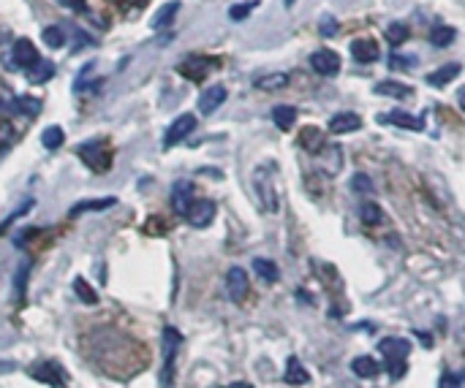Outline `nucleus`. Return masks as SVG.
<instances>
[{
	"label": "nucleus",
	"instance_id": "f8f14e48",
	"mask_svg": "<svg viewBox=\"0 0 465 388\" xmlns=\"http://www.w3.org/2000/svg\"><path fill=\"white\" fill-rule=\"evenodd\" d=\"M226 98H229V92H226L224 85L207 87V90L201 92V98H199V112H201V114H212L218 106H224Z\"/></svg>",
	"mask_w": 465,
	"mask_h": 388
},
{
	"label": "nucleus",
	"instance_id": "39448f33",
	"mask_svg": "<svg viewBox=\"0 0 465 388\" xmlns=\"http://www.w3.org/2000/svg\"><path fill=\"white\" fill-rule=\"evenodd\" d=\"M193 130H196V117H193V114H180V117L166 128V133H164V147L169 150V147L180 144V141H186Z\"/></svg>",
	"mask_w": 465,
	"mask_h": 388
},
{
	"label": "nucleus",
	"instance_id": "9b49d317",
	"mask_svg": "<svg viewBox=\"0 0 465 388\" xmlns=\"http://www.w3.org/2000/svg\"><path fill=\"white\" fill-rule=\"evenodd\" d=\"M212 65H215L212 60H204V57H188V60H183V63L177 65V71H180L186 79H190V82H201Z\"/></svg>",
	"mask_w": 465,
	"mask_h": 388
},
{
	"label": "nucleus",
	"instance_id": "72a5a7b5",
	"mask_svg": "<svg viewBox=\"0 0 465 388\" xmlns=\"http://www.w3.org/2000/svg\"><path fill=\"white\" fill-rule=\"evenodd\" d=\"M362 220H365L368 225H378V223L384 220L381 207H375V204H365V207H362Z\"/></svg>",
	"mask_w": 465,
	"mask_h": 388
},
{
	"label": "nucleus",
	"instance_id": "a211bd4d",
	"mask_svg": "<svg viewBox=\"0 0 465 388\" xmlns=\"http://www.w3.org/2000/svg\"><path fill=\"white\" fill-rule=\"evenodd\" d=\"M283 380L288 383V386H305L308 380H310V375L305 372V367H302V361L299 358H288V364H286V372H283Z\"/></svg>",
	"mask_w": 465,
	"mask_h": 388
},
{
	"label": "nucleus",
	"instance_id": "e433bc0d",
	"mask_svg": "<svg viewBox=\"0 0 465 388\" xmlns=\"http://www.w3.org/2000/svg\"><path fill=\"white\" fill-rule=\"evenodd\" d=\"M30 207H33V201H25V204H22V207H19V210H17L14 215H11V217H6V223L0 225V234H3V231H8V225H11V223H14L17 217H22V215H25V212H28Z\"/></svg>",
	"mask_w": 465,
	"mask_h": 388
},
{
	"label": "nucleus",
	"instance_id": "cd10ccee",
	"mask_svg": "<svg viewBox=\"0 0 465 388\" xmlns=\"http://www.w3.org/2000/svg\"><path fill=\"white\" fill-rule=\"evenodd\" d=\"M378 95H392V98H411V87L408 85H400V82H381L375 87Z\"/></svg>",
	"mask_w": 465,
	"mask_h": 388
},
{
	"label": "nucleus",
	"instance_id": "2f4dec72",
	"mask_svg": "<svg viewBox=\"0 0 465 388\" xmlns=\"http://www.w3.org/2000/svg\"><path fill=\"white\" fill-rule=\"evenodd\" d=\"M63 139H66V133H63V128H57V125H49V128H44V133H41V144H44L47 150H57V147L63 144Z\"/></svg>",
	"mask_w": 465,
	"mask_h": 388
},
{
	"label": "nucleus",
	"instance_id": "58836bf2",
	"mask_svg": "<svg viewBox=\"0 0 465 388\" xmlns=\"http://www.w3.org/2000/svg\"><path fill=\"white\" fill-rule=\"evenodd\" d=\"M321 33H324V36H335V33H337V22L326 17L324 22H321Z\"/></svg>",
	"mask_w": 465,
	"mask_h": 388
},
{
	"label": "nucleus",
	"instance_id": "f3484780",
	"mask_svg": "<svg viewBox=\"0 0 465 388\" xmlns=\"http://www.w3.org/2000/svg\"><path fill=\"white\" fill-rule=\"evenodd\" d=\"M177 11H180V0H172V3L161 6V8L155 11V17H152V30H166V28L175 22Z\"/></svg>",
	"mask_w": 465,
	"mask_h": 388
},
{
	"label": "nucleus",
	"instance_id": "4468645a",
	"mask_svg": "<svg viewBox=\"0 0 465 388\" xmlns=\"http://www.w3.org/2000/svg\"><path fill=\"white\" fill-rule=\"evenodd\" d=\"M362 128V117L354 114V112H340L329 120V130L332 133H354V130Z\"/></svg>",
	"mask_w": 465,
	"mask_h": 388
},
{
	"label": "nucleus",
	"instance_id": "2eb2a0df",
	"mask_svg": "<svg viewBox=\"0 0 465 388\" xmlns=\"http://www.w3.org/2000/svg\"><path fill=\"white\" fill-rule=\"evenodd\" d=\"M351 54L359 63H373V60H378L381 49H378V43L373 41V39H357V41L351 43Z\"/></svg>",
	"mask_w": 465,
	"mask_h": 388
},
{
	"label": "nucleus",
	"instance_id": "c03bdc74",
	"mask_svg": "<svg viewBox=\"0 0 465 388\" xmlns=\"http://www.w3.org/2000/svg\"><path fill=\"white\" fill-rule=\"evenodd\" d=\"M229 388H253V386H250V383H232Z\"/></svg>",
	"mask_w": 465,
	"mask_h": 388
},
{
	"label": "nucleus",
	"instance_id": "79ce46f5",
	"mask_svg": "<svg viewBox=\"0 0 465 388\" xmlns=\"http://www.w3.org/2000/svg\"><path fill=\"white\" fill-rule=\"evenodd\" d=\"M406 63H414V57H397V54L392 57V68H403ZM406 68H408V65H406Z\"/></svg>",
	"mask_w": 465,
	"mask_h": 388
},
{
	"label": "nucleus",
	"instance_id": "4be33fe9",
	"mask_svg": "<svg viewBox=\"0 0 465 388\" xmlns=\"http://www.w3.org/2000/svg\"><path fill=\"white\" fill-rule=\"evenodd\" d=\"M25 74H28V82H30V85H44V82H49V79L55 76V65L47 63V60H44V63L39 60V63L30 65Z\"/></svg>",
	"mask_w": 465,
	"mask_h": 388
},
{
	"label": "nucleus",
	"instance_id": "f03ea898",
	"mask_svg": "<svg viewBox=\"0 0 465 388\" xmlns=\"http://www.w3.org/2000/svg\"><path fill=\"white\" fill-rule=\"evenodd\" d=\"M180 331L175 326H166L164 329V337H161V347H164V367H161V386L172 388L175 383V358H177V350H180Z\"/></svg>",
	"mask_w": 465,
	"mask_h": 388
},
{
	"label": "nucleus",
	"instance_id": "f704fd0d",
	"mask_svg": "<svg viewBox=\"0 0 465 388\" xmlns=\"http://www.w3.org/2000/svg\"><path fill=\"white\" fill-rule=\"evenodd\" d=\"M253 8H256V0H250V3H242V6H232V8H229V17H232L234 22H242V19H245V17H248Z\"/></svg>",
	"mask_w": 465,
	"mask_h": 388
},
{
	"label": "nucleus",
	"instance_id": "0eeeda50",
	"mask_svg": "<svg viewBox=\"0 0 465 388\" xmlns=\"http://www.w3.org/2000/svg\"><path fill=\"white\" fill-rule=\"evenodd\" d=\"M310 68L321 76H335L340 71V54L332 49H319L310 54Z\"/></svg>",
	"mask_w": 465,
	"mask_h": 388
},
{
	"label": "nucleus",
	"instance_id": "c756f323",
	"mask_svg": "<svg viewBox=\"0 0 465 388\" xmlns=\"http://www.w3.org/2000/svg\"><path fill=\"white\" fill-rule=\"evenodd\" d=\"M74 291H77V296H79L85 304H90V307L98 304V294H95L93 285H88L85 277H77V280H74Z\"/></svg>",
	"mask_w": 465,
	"mask_h": 388
},
{
	"label": "nucleus",
	"instance_id": "423d86ee",
	"mask_svg": "<svg viewBox=\"0 0 465 388\" xmlns=\"http://www.w3.org/2000/svg\"><path fill=\"white\" fill-rule=\"evenodd\" d=\"M218 212V207H215V201H210V198H196L193 204H190V210H188V223L190 225H196V228H207L210 223H212V217Z\"/></svg>",
	"mask_w": 465,
	"mask_h": 388
},
{
	"label": "nucleus",
	"instance_id": "a878e982",
	"mask_svg": "<svg viewBox=\"0 0 465 388\" xmlns=\"http://www.w3.org/2000/svg\"><path fill=\"white\" fill-rule=\"evenodd\" d=\"M253 272H256L264 283H278V277H280L278 266H275L270 258H256L253 261Z\"/></svg>",
	"mask_w": 465,
	"mask_h": 388
},
{
	"label": "nucleus",
	"instance_id": "ddd939ff",
	"mask_svg": "<svg viewBox=\"0 0 465 388\" xmlns=\"http://www.w3.org/2000/svg\"><path fill=\"white\" fill-rule=\"evenodd\" d=\"M39 60H41V57H39V49L28 41V39H22V41L14 43V63H17V65H22V68L28 71V68L36 65Z\"/></svg>",
	"mask_w": 465,
	"mask_h": 388
},
{
	"label": "nucleus",
	"instance_id": "6ab92c4d",
	"mask_svg": "<svg viewBox=\"0 0 465 388\" xmlns=\"http://www.w3.org/2000/svg\"><path fill=\"white\" fill-rule=\"evenodd\" d=\"M457 76H460V65H457V63H446V65H441L438 71H433V74L427 76V85L446 87L452 79H457Z\"/></svg>",
	"mask_w": 465,
	"mask_h": 388
},
{
	"label": "nucleus",
	"instance_id": "aec40b11",
	"mask_svg": "<svg viewBox=\"0 0 465 388\" xmlns=\"http://www.w3.org/2000/svg\"><path fill=\"white\" fill-rule=\"evenodd\" d=\"M44 109V103L39 98H30V95H19L11 101V112L14 114H25V117H36L39 112Z\"/></svg>",
	"mask_w": 465,
	"mask_h": 388
},
{
	"label": "nucleus",
	"instance_id": "bb28decb",
	"mask_svg": "<svg viewBox=\"0 0 465 388\" xmlns=\"http://www.w3.org/2000/svg\"><path fill=\"white\" fill-rule=\"evenodd\" d=\"M455 28H449V25H435L433 30H430V43L433 46H438V49H444V46H449V43L455 41Z\"/></svg>",
	"mask_w": 465,
	"mask_h": 388
},
{
	"label": "nucleus",
	"instance_id": "393cba45",
	"mask_svg": "<svg viewBox=\"0 0 465 388\" xmlns=\"http://www.w3.org/2000/svg\"><path fill=\"white\" fill-rule=\"evenodd\" d=\"M351 369H354V375H359V378H375L378 369H381V364H378L375 358H370V356H359V358H354Z\"/></svg>",
	"mask_w": 465,
	"mask_h": 388
},
{
	"label": "nucleus",
	"instance_id": "dca6fc26",
	"mask_svg": "<svg viewBox=\"0 0 465 388\" xmlns=\"http://www.w3.org/2000/svg\"><path fill=\"white\" fill-rule=\"evenodd\" d=\"M378 123H392V125H400V128L408 130H424V117H411L406 112H392V114H378Z\"/></svg>",
	"mask_w": 465,
	"mask_h": 388
},
{
	"label": "nucleus",
	"instance_id": "7ed1b4c3",
	"mask_svg": "<svg viewBox=\"0 0 465 388\" xmlns=\"http://www.w3.org/2000/svg\"><path fill=\"white\" fill-rule=\"evenodd\" d=\"M378 347H381V356H384L386 367L392 369V378H400L406 372V358L411 353L408 340H403V337H386V340H381Z\"/></svg>",
	"mask_w": 465,
	"mask_h": 388
},
{
	"label": "nucleus",
	"instance_id": "9d476101",
	"mask_svg": "<svg viewBox=\"0 0 465 388\" xmlns=\"http://www.w3.org/2000/svg\"><path fill=\"white\" fill-rule=\"evenodd\" d=\"M33 378L36 380H41V383H47L52 388H63L66 386V369H60V364H55V361H44V364H36L33 367Z\"/></svg>",
	"mask_w": 465,
	"mask_h": 388
},
{
	"label": "nucleus",
	"instance_id": "c85d7f7f",
	"mask_svg": "<svg viewBox=\"0 0 465 388\" xmlns=\"http://www.w3.org/2000/svg\"><path fill=\"white\" fill-rule=\"evenodd\" d=\"M256 87L259 90H283V87H288V74H264L256 79Z\"/></svg>",
	"mask_w": 465,
	"mask_h": 388
},
{
	"label": "nucleus",
	"instance_id": "4c0bfd02",
	"mask_svg": "<svg viewBox=\"0 0 465 388\" xmlns=\"http://www.w3.org/2000/svg\"><path fill=\"white\" fill-rule=\"evenodd\" d=\"M14 136V128H11V123H0V147L3 144H8V139Z\"/></svg>",
	"mask_w": 465,
	"mask_h": 388
},
{
	"label": "nucleus",
	"instance_id": "473e14b6",
	"mask_svg": "<svg viewBox=\"0 0 465 388\" xmlns=\"http://www.w3.org/2000/svg\"><path fill=\"white\" fill-rule=\"evenodd\" d=\"M386 39H389L392 46H397V43H403L408 39V28H406L403 22H392V25L386 28Z\"/></svg>",
	"mask_w": 465,
	"mask_h": 388
},
{
	"label": "nucleus",
	"instance_id": "f257e3e1",
	"mask_svg": "<svg viewBox=\"0 0 465 388\" xmlns=\"http://www.w3.org/2000/svg\"><path fill=\"white\" fill-rule=\"evenodd\" d=\"M275 163H264L253 172V187L261 198V207L267 212H278V187H275Z\"/></svg>",
	"mask_w": 465,
	"mask_h": 388
},
{
	"label": "nucleus",
	"instance_id": "c9c22d12",
	"mask_svg": "<svg viewBox=\"0 0 465 388\" xmlns=\"http://www.w3.org/2000/svg\"><path fill=\"white\" fill-rule=\"evenodd\" d=\"M351 187H354V190H362V193H373V182L365 176V174L354 176V179H351Z\"/></svg>",
	"mask_w": 465,
	"mask_h": 388
},
{
	"label": "nucleus",
	"instance_id": "7c9ffc66",
	"mask_svg": "<svg viewBox=\"0 0 465 388\" xmlns=\"http://www.w3.org/2000/svg\"><path fill=\"white\" fill-rule=\"evenodd\" d=\"M41 39H44V43H47L49 49H60V46L66 43V33H63L57 25H49V28L41 30Z\"/></svg>",
	"mask_w": 465,
	"mask_h": 388
},
{
	"label": "nucleus",
	"instance_id": "a18cd8bd",
	"mask_svg": "<svg viewBox=\"0 0 465 388\" xmlns=\"http://www.w3.org/2000/svg\"><path fill=\"white\" fill-rule=\"evenodd\" d=\"M291 3H294V0H286V6H291Z\"/></svg>",
	"mask_w": 465,
	"mask_h": 388
},
{
	"label": "nucleus",
	"instance_id": "6e6552de",
	"mask_svg": "<svg viewBox=\"0 0 465 388\" xmlns=\"http://www.w3.org/2000/svg\"><path fill=\"white\" fill-rule=\"evenodd\" d=\"M193 201H196V187H193V182H188V179L175 182V187H172V207H175V212H177V215H188V210H190Z\"/></svg>",
	"mask_w": 465,
	"mask_h": 388
},
{
	"label": "nucleus",
	"instance_id": "5701e85b",
	"mask_svg": "<svg viewBox=\"0 0 465 388\" xmlns=\"http://www.w3.org/2000/svg\"><path fill=\"white\" fill-rule=\"evenodd\" d=\"M273 120H275V125H278L280 130H291L294 128V123H297V109L280 103V106L273 109Z\"/></svg>",
	"mask_w": 465,
	"mask_h": 388
},
{
	"label": "nucleus",
	"instance_id": "a19ab883",
	"mask_svg": "<svg viewBox=\"0 0 465 388\" xmlns=\"http://www.w3.org/2000/svg\"><path fill=\"white\" fill-rule=\"evenodd\" d=\"M28 269H30L28 263L19 269V274H17V291H25V277H28Z\"/></svg>",
	"mask_w": 465,
	"mask_h": 388
},
{
	"label": "nucleus",
	"instance_id": "b1692460",
	"mask_svg": "<svg viewBox=\"0 0 465 388\" xmlns=\"http://www.w3.org/2000/svg\"><path fill=\"white\" fill-rule=\"evenodd\" d=\"M299 144H302L308 152H319V150L324 147V133L319 128H313V125H308V128L302 130V136H299Z\"/></svg>",
	"mask_w": 465,
	"mask_h": 388
},
{
	"label": "nucleus",
	"instance_id": "1a4fd4ad",
	"mask_svg": "<svg viewBox=\"0 0 465 388\" xmlns=\"http://www.w3.org/2000/svg\"><path fill=\"white\" fill-rule=\"evenodd\" d=\"M248 288H250V283H248V272H245V269H239V266H232V269H229V274H226V291H229V299L237 302V304L245 302Z\"/></svg>",
	"mask_w": 465,
	"mask_h": 388
},
{
	"label": "nucleus",
	"instance_id": "49530a36",
	"mask_svg": "<svg viewBox=\"0 0 465 388\" xmlns=\"http://www.w3.org/2000/svg\"><path fill=\"white\" fill-rule=\"evenodd\" d=\"M0 109H3V101H0Z\"/></svg>",
	"mask_w": 465,
	"mask_h": 388
},
{
	"label": "nucleus",
	"instance_id": "ea45409f",
	"mask_svg": "<svg viewBox=\"0 0 465 388\" xmlns=\"http://www.w3.org/2000/svg\"><path fill=\"white\" fill-rule=\"evenodd\" d=\"M66 8H74V11H85L88 8V0H60Z\"/></svg>",
	"mask_w": 465,
	"mask_h": 388
},
{
	"label": "nucleus",
	"instance_id": "37998d69",
	"mask_svg": "<svg viewBox=\"0 0 465 388\" xmlns=\"http://www.w3.org/2000/svg\"><path fill=\"white\" fill-rule=\"evenodd\" d=\"M457 103H460V109L465 112V87L460 90V92H457Z\"/></svg>",
	"mask_w": 465,
	"mask_h": 388
},
{
	"label": "nucleus",
	"instance_id": "412c9836",
	"mask_svg": "<svg viewBox=\"0 0 465 388\" xmlns=\"http://www.w3.org/2000/svg\"><path fill=\"white\" fill-rule=\"evenodd\" d=\"M115 204H117V198H112V196L98 198V201H79V204L71 207V217H79V215H85V212H103V210H109V207H115Z\"/></svg>",
	"mask_w": 465,
	"mask_h": 388
},
{
	"label": "nucleus",
	"instance_id": "20e7f679",
	"mask_svg": "<svg viewBox=\"0 0 465 388\" xmlns=\"http://www.w3.org/2000/svg\"><path fill=\"white\" fill-rule=\"evenodd\" d=\"M79 158L93 169L95 174H103L112 169V152L103 141H90V144H82L79 147Z\"/></svg>",
	"mask_w": 465,
	"mask_h": 388
}]
</instances>
